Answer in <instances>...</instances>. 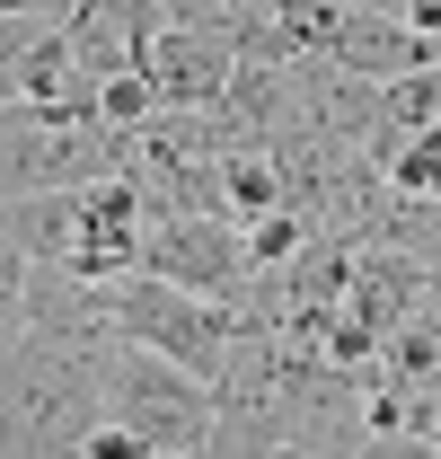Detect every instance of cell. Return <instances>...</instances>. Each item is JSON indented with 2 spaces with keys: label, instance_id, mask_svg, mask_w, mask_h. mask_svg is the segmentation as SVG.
<instances>
[{
  "label": "cell",
  "instance_id": "1",
  "mask_svg": "<svg viewBox=\"0 0 441 459\" xmlns=\"http://www.w3.org/2000/svg\"><path fill=\"white\" fill-rule=\"evenodd\" d=\"M98 424H107V344H71L54 327L0 336V451H89Z\"/></svg>",
  "mask_w": 441,
  "mask_h": 459
},
{
  "label": "cell",
  "instance_id": "2",
  "mask_svg": "<svg viewBox=\"0 0 441 459\" xmlns=\"http://www.w3.org/2000/svg\"><path fill=\"white\" fill-rule=\"evenodd\" d=\"M107 415H124L151 459H195V451H212L220 380H203V371H186V362H168V353H151L133 336H115L107 344Z\"/></svg>",
  "mask_w": 441,
  "mask_h": 459
},
{
  "label": "cell",
  "instance_id": "3",
  "mask_svg": "<svg viewBox=\"0 0 441 459\" xmlns=\"http://www.w3.org/2000/svg\"><path fill=\"white\" fill-rule=\"evenodd\" d=\"M115 336L151 344V353H168V362H186V371H203V380H220L229 371V353H238V300H212V291L195 283H168V274H151V265H133V274H115Z\"/></svg>",
  "mask_w": 441,
  "mask_h": 459
},
{
  "label": "cell",
  "instance_id": "4",
  "mask_svg": "<svg viewBox=\"0 0 441 459\" xmlns=\"http://www.w3.org/2000/svg\"><path fill=\"white\" fill-rule=\"evenodd\" d=\"M300 389L282 380V362L265 353L256 327H238V353L220 371V424H212V451H291L300 442Z\"/></svg>",
  "mask_w": 441,
  "mask_h": 459
},
{
  "label": "cell",
  "instance_id": "5",
  "mask_svg": "<svg viewBox=\"0 0 441 459\" xmlns=\"http://www.w3.org/2000/svg\"><path fill=\"white\" fill-rule=\"evenodd\" d=\"M142 265L168 274V283L212 291V300H238L247 274H256V247H247L238 212H151V247H142Z\"/></svg>",
  "mask_w": 441,
  "mask_h": 459
},
{
  "label": "cell",
  "instance_id": "6",
  "mask_svg": "<svg viewBox=\"0 0 441 459\" xmlns=\"http://www.w3.org/2000/svg\"><path fill=\"white\" fill-rule=\"evenodd\" d=\"M238 27H203V18H168L160 36H151V89H160V107H220L229 98V80H238Z\"/></svg>",
  "mask_w": 441,
  "mask_h": 459
},
{
  "label": "cell",
  "instance_id": "7",
  "mask_svg": "<svg viewBox=\"0 0 441 459\" xmlns=\"http://www.w3.org/2000/svg\"><path fill=\"white\" fill-rule=\"evenodd\" d=\"M98 115H107V124H124V133H142V124L160 115L151 71H142V62H133V71H107V98H98Z\"/></svg>",
  "mask_w": 441,
  "mask_h": 459
},
{
  "label": "cell",
  "instance_id": "8",
  "mask_svg": "<svg viewBox=\"0 0 441 459\" xmlns=\"http://www.w3.org/2000/svg\"><path fill=\"white\" fill-rule=\"evenodd\" d=\"M54 18H62V9H54ZM54 18H0V107L27 89V54H36V36H45Z\"/></svg>",
  "mask_w": 441,
  "mask_h": 459
},
{
  "label": "cell",
  "instance_id": "9",
  "mask_svg": "<svg viewBox=\"0 0 441 459\" xmlns=\"http://www.w3.org/2000/svg\"><path fill=\"white\" fill-rule=\"evenodd\" d=\"M415 442H424V451H441V389L415 406Z\"/></svg>",
  "mask_w": 441,
  "mask_h": 459
},
{
  "label": "cell",
  "instance_id": "10",
  "mask_svg": "<svg viewBox=\"0 0 441 459\" xmlns=\"http://www.w3.org/2000/svg\"><path fill=\"white\" fill-rule=\"evenodd\" d=\"M62 0H0V18H54Z\"/></svg>",
  "mask_w": 441,
  "mask_h": 459
}]
</instances>
